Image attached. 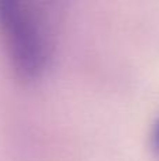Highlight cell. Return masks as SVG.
Returning a JSON list of instances; mask_svg holds the SVG:
<instances>
[{
    "instance_id": "obj_1",
    "label": "cell",
    "mask_w": 159,
    "mask_h": 161,
    "mask_svg": "<svg viewBox=\"0 0 159 161\" xmlns=\"http://www.w3.org/2000/svg\"><path fill=\"white\" fill-rule=\"evenodd\" d=\"M0 30L16 71L23 78H35L45 61L44 42L28 0H0Z\"/></svg>"
},
{
    "instance_id": "obj_2",
    "label": "cell",
    "mask_w": 159,
    "mask_h": 161,
    "mask_svg": "<svg viewBox=\"0 0 159 161\" xmlns=\"http://www.w3.org/2000/svg\"><path fill=\"white\" fill-rule=\"evenodd\" d=\"M154 146L159 153V120L156 125H155V129H154Z\"/></svg>"
}]
</instances>
